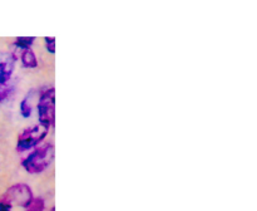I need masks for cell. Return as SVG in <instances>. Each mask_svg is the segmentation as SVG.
Here are the masks:
<instances>
[{
    "label": "cell",
    "instance_id": "cell-1",
    "mask_svg": "<svg viewBox=\"0 0 257 211\" xmlns=\"http://www.w3.org/2000/svg\"><path fill=\"white\" fill-rule=\"evenodd\" d=\"M55 150L53 143H45V145L35 147L33 152H30L27 157L23 160L22 166L28 173L37 175L47 170L54 161Z\"/></svg>",
    "mask_w": 257,
    "mask_h": 211
},
{
    "label": "cell",
    "instance_id": "cell-2",
    "mask_svg": "<svg viewBox=\"0 0 257 211\" xmlns=\"http://www.w3.org/2000/svg\"><path fill=\"white\" fill-rule=\"evenodd\" d=\"M37 108L40 125L47 128L53 127L55 123V89L53 85L40 90Z\"/></svg>",
    "mask_w": 257,
    "mask_h": 211
},
{
    "label": "cell",
    "instance_id": "cell-3",
    "mask_svg": "<svg viewBox=\"0 0 257 211\" xmlns=\"http://www.w3.org/2000/svg\"><path fill=\"white\" fill-rule=\"evenodd\" d=\"M33 200H34V195L30 186L27 183H15L10 186L0 197V201L9 205L10 207L18 206V207L27 208Z\"/></svg>",
    "mask_w": 257,
    "mask_h": 211
},
{
    "label": "cell",
    "instance_id": "cell-4",
    "mask_svg": "<svg viewBox=\"0 0 257 211\" xmlns=\"http://www.w3.org/2000/svg\"><path fill=\"white\" fill-rule=\"evenodd\" d=\"M49 128L43 125H35L32 127H28L23 131L18 137L17 151L18 152H24V151L34 148L47 137Z\"/></svg>",
    "mask_w": 257,
    "mask_h": 211
},
{
    "label": "cell",
    "instance_id": "cell-5",
    "mask_svg": "<svg viewBox=\"0 0 257 211\" xmlns=\"http://www.w3.org/2000/svg\"><path fill=\"white\" fill-rule=\"evenodd\" d=\"M17 63V55L12 52H0V84L9 83Z\"/></svg>",
    "mask_w": 257,
    "mask_h": 211
},
{
    "label": "cell",
    "instance_id": "cell-6",
    "mask_svg": "<svg viewBox=\"0 0 257 211\" xmlns=\"http://www.w3.org/2000/svg\"><path fill=\"white\" fill-rule=\"evenodd\" d=\"M20 60H22V65L24 68H37L38 67V59L35 57L34 52L32 50V48H28V49L22 50V54H20Z\"/></svg>",
    "mask_w": 257,
    "mask_h": 211
},
{
    "label": "cell",
    "instance_id": "cell-7",
    "mask_svg": "<svg viewBox=\"0 0 257 211\" xmlns=\"http://www.w3.org/2000/svg\"><path fill=\"white\" fill-rule=\"evenodd\" d=\"M34 40H35L34 37H18L13 45H14L18 50L22 52V50L28 49V48H32Z\"/></svg>",
    "mask_w": 257,
    "mask_h": 211
},
{
    "label": "cell",
    "instance_id": "cell-8",
    "mask_svg": "<svg viewBox=\"0 0 257 211\" xmlns=\"http://www.w3.org/2000/svg\"><path fill=\"white\" fill-rule=\"evenodd\" d=\"M32 112L33 107L32 103H30V98L29 95H27V97L22 100V103H20V113H22V116L24 118H29L30 116H32Z\"/></svg>",
    "mask_w": 257,
    "mask_h": 211
},
{
    "label": "cell",
    "instance_id": "cell-9",
    "mask_svg": "<svg viewBox=\"0 0 257 211\" xmlns=\"http://www.w3.org/2000/svg\"><path fill=\"white\" fill-rule=\"evenodd\" d=\"M45 201L43 197H34L29 206L25 208V211H44Z\"/></svg>",
    "mask_w": 257,
    "mask_h": 211
},
{
    "label": "cell",
    "instance_id": "cell-10",
    "mask_svg": "<svg viewBox=\"0 0 257 211\" xmlns=\"http://www.w3.org/2000/svg\"><path fill=\"white\" fill-rule=\"evenodd\" d=\"M13 92V85L9 83H5V84H0V103L4 102L5 99L9 98V95Z\"/></svg>",
    "mask_w": 257,
    "mask_h": 211
},
{
    "label": "cell",
    "instance_id": "cell-11",
    "mask_svg": "<svg viewBox=\"0 0 257 211\" xmlns=\"http://www.w3.org/2000/svg\"><path fill=\"white\" fill-rule=\"evenodd\" d=\"M45 47H47V50L50 53V54H54L55 53V38L54 37H45L44 38Z\"/></svg>",
    "mask_w": 257,
    "mask_h": 211
},
{
    "label": "cell",
    "instance_id": "cell-12",
    "mask_svg": "<svg viewBox=\"0 0 257 211\" xmlns=\"http://www.w3.org/2000/svg\"><path fill=\"white\" fill-rule=\"evenodd\" d=\"M0 211H12V207H10L9 205H7V203L0 201Z\"/></svg>",
    "mask_w": 257,
    "mask_h": 211
},
{
    "label": "cell",
    "instance_id": "cell-13",
    "mask_svg": "<svg viewBox=\"0 0 257 211\" xmlns=\"http://www.w3.org/2000/svg\"><path fill=\"white\" fill-rule=\"evenodd\" d=\"M49 211H55V208H54V207H52V208H50Z\"/></svg>",
    "mask_w": 257,
    "mask_h": 211
}]
</instances>
